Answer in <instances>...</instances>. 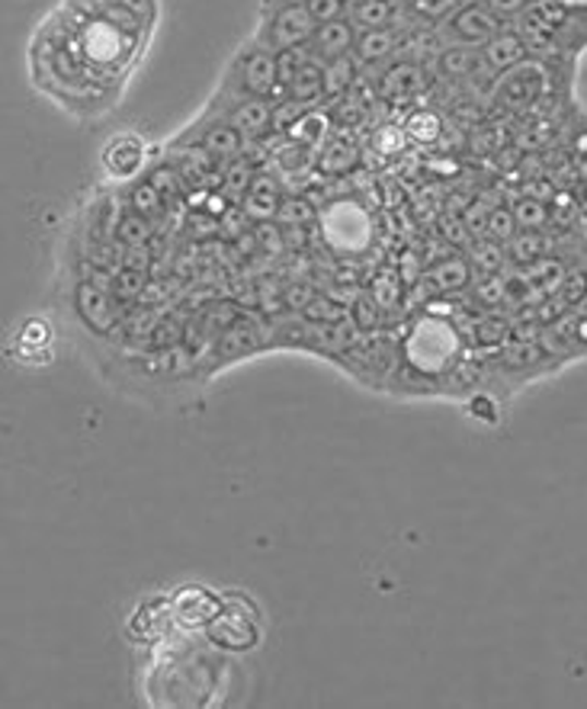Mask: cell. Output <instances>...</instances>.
<instances>
[{
    "label": "cell",
    "mask_w": 587,
    "mask_h": 709,
    "mask_svg": "<svg viewBox=\"0 0 587 709\" xmlns=\"http://www.w3.org/2000/svg\"><path fill=\"white\" fill-rule=\"evenodd\" d=\"M504 325L497 322V318H479L476 325H472V337L479 340V344H497L501 337H504Z\"/></svg>",
    "instance_id": "cell-38"
},
{
    "label": "cell",
    "mask_w": 587,
    "mask_h": 709,
    "mask_svg": "<svg viewBox=\"0 0 587 709\" xmlns=\"http://www.w3.org/2000/svg\"><path fill=\"white\" fill-rule=\"evenodd\" d=\"M360 74V61L353 55H341L321 65V100H341Z\"/></svg>",
    "instance_id": "cell-16"
},
{
    "label": "cell",
    "mask_w": 587,
    "mask_h": 709,
    "mask_svg": "<svg viewBox=\"0 0 587 709\" xmlns=\"http://www.w3.org/2000/svg\"><path fill=\"white\" fill-rule=\"evenodd\" d=\"M280 100H295V103H305V106H318V100H321V61L318 58L305 61L290 78V84L283 88Z\"/></svg>",
    "instance_id": "cell-17"
},
{
    "label": "cell",
    "mask_w": 587,
    "mask_h": 709,
    "mask_svg": "<svg viewBox=\"0 0 587 709\" xmlns=\"http://www.w3.org/2000/svg\"><path fill=\"white\" fill-rule=\"evenodd\" d=\"M404 360L427 376L446 373L459 360V334L443 318H421L404 340Z\"/></svg>",
    "instance_id": "cell-1"
},
{
    "label": "cell",
    "mask_w": 587,
    "mask_h": 709,
    "mask_svg": "<svg viewBox=\"0 0 587 709\" xmlns=\"http://www.w3.org/2000/svg\"><path fill=\"white\" fill-rule=\"evenodd\" d=\"M356 161H360L356 144L347 142L343 136L328 139V142L321 144V151H318V167H321L325 174H331V177H341L347 171H353Z\"/></svg>",
    "instance_id": "cell-21"
},
{
    "label": "cell",
    "mask_w": 587,
    "mask_h": 709,
    "mask_svg": "<svg viewBox=\"0 0 587 709\" xmlns=\"http://www.w3.org/2000/svg\"><path fill=\"white\" fill-rule=\"evenodd\" d=\"M302 315H305V322H312V325H318V328H338L341 322H347V309H341L338 302H331V299H318V295H312L308 302H305V309H302Z\"/></svg>",
    "instance_id": "cell-24"
},
{
    "label": "cell",
    "mask_w": 587,
    "mask_h": 709,
    "mask_svg": "<svg viewBox=\"0 0 587 709\" xmlns=\"http://www.w3.org/2000/svg\"><path fill=\"white\" fill-rule=\"evenodd\" d=\"M129 206H132V212H139L142 219H157L161 216V209H164V196L157 193V187L151 184V181H139L132 193H129Z\"/></svg>",
    "instance_id": "cell-28"
},
{
    "label": "cell",
    "mask_w": 587,
    "mask_h": 709,
    "mask_svg": "<svg viewBox=\"0 0 587 709\" xmlns=\"http://www.w3.org/2000/svg\"><path fill=\"white\" fill-rule=\"evenodd\" d=\"M404 132H408L414 142H437L443 136V119L434 109H418V113L408 116Z\"/></svg>",
    "instance_id": "cell-26"
},
{
    "label": "cell",
    "mask_w": 587,
    "mask_h": 709,
    "mask_svg": "<svg viewBox=\"0 0 587 709\" xmlns=\"http://www.w3.org/2000/svg\"><path fill=\"white\" fill-rule=\"evenodd\" d=\"M379 318H383V309L376 305L373 295H363V299L353 305V322H356L360 332H373V328H379Z\"/></svg>",
    "instance_id": "cell-34"
},
{
    "label": "cell",
    "mask_w": 587,
    "mask_h": 709,
    "mask_svg": "<svg viewBox=\"0 0 587 709\" xmlns=\"http://www.w3.org/2000/svg\"><path fill=\"white\" fill-rule=\"evenodd\" d=\"M459 3H466V0H408V13H411L421 26H437V23H443Z\"/></svg>",
    "instance_id": "cell-25"
},
{
    "label": "cell",
    "mask_w": 587,
    "mask_h": 709,
    "mask_svg": "<svg viewBox=\"0 0 587 709\" xmlns=\"http://www.w3.org/2000/svg\"><path fill=\"white\" fill-rule=\"evenodd\" d=\"M343 3H350V0H343Z\"/></svg>",
    "instance_id": "cell-42"
},
{
    "label": "cell",
    "mask_w": 587,
    "mask_h": 709,
    "mask_svg": "<svg viewBox=\"0 0 587 709\" xmlns=\"http://www.w3.org/2000/svg\"><path fill=\"white\" fill-rule=\"evenodd\" d=\"M479 55H482V68H485L489 74H494V78L514 71L517 65H524V61L530 58L524 39H520L510 26H504V30L491 39L489 46L479 48Z\"/></svg>",
    "instance_id": "cell-11"
},
{
    "label": "cell",
    "mask_w": 587,
    "mask_h": 709,
    "mask_svg": "<svg viewBox=\"0 0 587 709\" xmlns=\"http://www.w3.org/2000/svg\"><path fill=\"white\" fill-rule=\"evenodd\" d=\"M507 23H501L494 13H489L479 0H466L459 3L443 23H437V36L443 46H466V48H482L489 46L491 39L504 30Z\"/></svg>",
    "instance_id": "cell-4"
},
{
    "label": "cell",
    "mask_w": 587,
    "mask_h": 709,
    "mask_svg": "<svg viewBox=\"0 0 587 709\" xmlns=\"http://www.w3.org/2000/svg\"><path fill=\"white\" fill-rule=\"evenodd\" d=\"M145 164V142L132 132H122L109 139L103 148V167L113 181H129L142 171Z\"/></svg>",
    "instance_id": "cell-10"
},
{
    "label": "cell",
    "mask_w": 587,
    "mask_h": 709,
    "mask_svg": "<svg viewBox=\"0 0 587 709\" xmlns=\"http://www.w3.org/2000/svg\"><path fill=\"white\" fill-rule=\"evenodd\" d=\"M328 126H331V119L318 109V106H312V109H305L298 119H295L293 126H290V139L298 144H305L308 151H321V144L328 142L325 136H328Z\"/></svg>",
    "instance_id": "cell-19"
},
{
    "label": "cell",
    "mask_w": 587,
    "mask_h": 709,
    "mask_svg": "<svg viewBox=\"0 0 587 709\" xmlns=\"http://www.w3.org/2000/svg\"><path fill=\"white\" fill-rule=\"evenodd\" d=\"M280 206H283V189L277 184V177L254 174V181H250V187H247L245 199H242L238 209L245 212L247 219H254V222H270V219H277Z\"/></svg>",
    "instance_id": "cell-13"
},
{
    "label": "cell",
    "mask_w": 587,
    "mask_h": 709,
    "mask_svg": "<svg viewBox=\"0 0 587 709\" xmlns=\"http://www.w3.org/2000/svg\"><path fill=\"white\" fill-rule=\"evenodd\" d=\"M254 167H250V161H247L245 154L242 158H235V161H228L225 164V171H222V196L228 199V202H235V206H242V199H245L247 187H250V181H254Z\"/></svg>",
    "instance_id": "cell-23"
},
{
    "label": "cell",
    "mask_w": 587,
    "mask_h": 709,
    "mask_svg": "<svg viewBox=\"0 0 587 709\" xmlns=\"http://www.w3.org/2000/svg\"><path fill=\"white\" fill-rule=\"evenodd\" d=\"M225 94H232V106L222 113V119H228L247 142L263 139V136L273 132V100L235 94V91H225Z\"/></svg>",
    "instance_id": "cell-8"
},
{
    "label": "cell",
    "mask_w": 587,
    "mask_h": 709,
    "mask_svg": "<svg viewBox=\"0 0 587 709\" xmlns=\"http://www.w3.org/2000/svg\"><path fill=\"white\" fill-rule=\"evenodd\" d=\"M225 91L247 96H263V100H280V74H277V51L263 46V43H247L225 78Z\"/></svg>",
    "instance_id": "cell-3"
},
{
    "label": "cell",
    "mask_w": 587,
    "mask_h": 709,
    "mask_svg": "<svg viewBox=\"0 0 587 709\" xmlns=\"http://www.w3.org/2000/svg\"><path fill=\"white\" fill-rule=\"evenodd\" d=\"M260 347V332H257V325L254 322H247V318H235L222 337H219V344H215V353L222 357V360H242L247 353H254Z\"/></svg>",
    "instance_id": "cell-15"
},
{
    "label": "cell",
    "mask_w": 587,
    "mask_h": 709,
    "mask_svg": "<svg viewBox=\"0 0 587 709\" xmlns=\"http://www.w3.org/2000/svg\"><path fill=\"white\" fill-rule=\"evenodd\" d=\"M479 3H482L489 13H494L501 23H507V26H510V23H514V20H517V16L527 10L533 0H479Z\"/></svg>",
    "instance_id": "cell-35"
},
{
    "label": "cell",
    "mask_w": 587,
    "mask_h": 709,
    "mask_svg": "<svg viewBox=\"0 0 587 709\" xmlns=\"http://www.w3.org/2000/svg\"><path fill=\"white\" fill-rule=\"evenodd\" d=\"M209 632H212V639L215 642H222V646H232V649H247V646H254V639H257V632H254V626H247L242 619H235V614H222L209 623Z\"/></svg>",
    "instance_id": "cell-22"
},
{
    "label": "cell",
    "mask_w": 587,
    "mask_h": 709,
    "mask_svg": "<svg viewBox=\"0 0 587 709\" xmlns=\"http://www.w3.org/2000/svg\"><path fill=\"white\" fill-rule=\"evenodd\" d=\"M315 209H312V202H305V199H283V206H280V212H277V219L286 225V229H302V225H308V222H315Z\"/></svg>",
    "instance_id": "cell-31"
},
{
    "label": "cell",
    "mask_w": 587,
    "mask_h": 709,
    "mask_svg": "<svg viewBox=\"0 0 587 709\" xmlns=\"http://www.w3.org/2000/svg\"><path fill=\"white\" fill-rule=\"evenodd\" d=\"M469 277H472V264H469V260H462V257H449V260L434 264V267L424 274V283L431 286L434 292L449 295V292H459V289H466Z\"/></svg>",
    "instance_id": "cell-18"
},
{
    "label": "cell",
    "mask_w": 587,
    "mask_h": 709,
    "mask_svg": "<svg viewBox=\"0 0 587 709\" xmlns=\"http://www.w3.org/2000/svg\"><path fill=\"white\" fill-rule=\"evenodd\" d=\"M23 344H33V347H43V344H49V325L46 322H26V328H23Z\"/></svg>",
    "instance_id": "cell-40"
},
{
    "label": "cell",
    "mask_w": 587,
    "mask_h": 709,
    "mask_svg": "<svg viewBox=\"0 0 587 709\" xmlns=\"http://www.w3.org/2000/svg\"><path fill=\"white\" fill-rule=\"evenodd\" d=\"M347 16L356 30H411L421 26L408 13V0H350Z\"/></svg>",
    "instance_id": "cell-7"
},
{
    "label": "cell",
    "mask_w": 587,
    "mask_h": 709,
    "mask_svg": "<svg viewBox=\"0 0 587 709\" xmlns=\"http://www.w3.org/2000/svg\"><path fill=\"white\" fill-rule=\"evenodd\" d=\"M395 48H398V30H360L356 36V46H353V58L360 65H373V68H383L395 58Z\"/></svg>",
    "instance_id": "cell-14"
},
{
    "label": "cell",
    "mask_w": 587,
    "mask_h": 709,
    "mask_svg": "<svg viewBox=\"0 0 587 709\" xmlns=\"http://www.w3.org/2000/svg\"><path fill=\"white\" fill-rule=\"evenodd\" d=\"M356 36H360V30H356L353 20L343 13L338 20H331V23L315 26L312 39H308V48H312V55L325 65V61H334V58H341V55H353Z\"/></svg>",
    "instance_id": "cell-9"
},
{
    "label": "cell",
    "mask_w": 587,
    "mask_h": 709,
    "mask_svg": "<svg viewBox=\"0 0 587 709\" xmlns=\"http://www.w3.org/2000/svg\"><path fill=\"white\" fill-rule=\"evenodd\" d=\"M501 264H504V251H501V244H497V241H485V244H479V247H476L472 267H476L482 277L497 274V270H501Z\"/></svg>",
    "instance_id": "cell-33"
},
{
    "label": "cell",
    "mask_w": 587,
    "mask_h": 709,
    "mask_svg": "<svg viewBox=\"0 0 587 709\" xmlns=\"http://www.w3.org/2000/svg\"><path fill=\"white\" fill-rule=\"evenodd\" d=\"M545 237L539 232H517L510 237V257L520 264H537L539 257H545Z\"/></svg>",
    "instance_id": "cell-29"
},
{
    "label": "cell",
    "mask_w": 587,
    "mask_h": 709,
    "mask_svg": "<svg viewBox=\"0 0 587 709\" xmlns=\"http://www.w3.org/2000/svg\"><path fill=\"white\" fill-rule=\"evenodd\" d=\"M71 302H74L78 318L97 337H109L122 322V305H119L116 292L106 286H97L94 280H78Z\"/></svg>",
    "instance_id": "cell-5"
},
{
    "label": "cell",
    "mask_w": 587,
    "mask_h": 709,
    "mask_svg": "<svg viewBox=\"0 0 587 709\" xmlns=\"http://www.w3.org/2000/svg\"><path fill=\"white\" fill-rule=\"evenodd\" d=\"M116 237H119L126 247H145L148 241H151V222L142 219L139 212H129V216L119 219V225H116Z\"/></svg>",
    "instance_id": "cell-30"
},
{
    "label": "cell",
    "mask_w": 587,
    "mask_h": 709,
    "mask_svg": "<svg viewBox=\"0 0 587 709\" xmlns=\"http://www.w3.org/2000/svg\"><path fill=\"white\" fill-rule=\"evenodd\" d=\"M254 237H257V244H260V251L267 254H280L283 247H286V235L280 232V229H273L270 222H257V232H254Z\"/></svg>",
    "instance_id": "cell-37"
},
{
    "label": "cell",
    "mask_w": 587,
    "mask_h": 709,
    "mask_svg": "<svg viewBox=\"0 0 587 709\" xmlns=\"http://www.w3.org/2000/svg\"><path fill=\"white\" fill-rule=\"evenodd\" d=\"M555 3H562L568 10H587V0H555Z\"/></svg>",
    "instance_id": "cell-41"
},
{
    "label": "cell",
    "mask_w": 587,
    "mask_h": 709,
    "mask_svg": "<svg viewBox=\"0 0 587 709\" xmlns=\"http://www.w3.org/2000/svg\"><path fill=\"white\" fill-rule=\"evenodd\" d=\"M427 88V68L418 61H389L379 78V94L386 100H408Z\"/></svg>",
    "instance_id": "cell-12"
},
{
    "label": "cell",
    "mask_w": 587,
    "mask_h": 709,
    "mask_svg": "<svg viewBox=\"0 0 587 709\" xmlns=\"http://www.w3.org/2000/svg\"><path fill=\"white\" fill-rule=\"evenodd\" d=\"M373 299H376V305L383 309V312H389L398 305V299H401V283L395 280V277H379L376 286H373Z\"/></svg>",
    "instance_id": "cell-36"
},
{
    "label": "cell",
    "mask_w": 587,
    "mask_h": 709,
    "mask_svg": "<svg viewBox=\"0 0 587 709\" xmlns=\"http://www.w3.org/2000/svg\"><path fill=\"white\" fill-rule=\"evenodd\" d=\"M510 212H514V222H517V229H527V232L545 229V225H549V219H552L549 206H545L542 199H533V196L520 199V202H517Z\"/></svg>",
    "instance_id": "cell-27"
},
{
    "label": "cell",
    "mask_w": 587,
    "mask_h": 709,
    "mask_svg": "<svg viewBox=\"0 0 587 709\" xmlns=\"http://www.w3.org/2000/svg\"><path fill=\"white\" fill-rule=\"evenodd\" d=\"M199 132H187V136H180L177 142L180 144H199L202 151H209L219 164H228V161H235V158H242L245 154V144L247 139L228 123V119H222V116H212V119H206L202 126H196Z\"/></svg>",
    "instance_id": "cell-6"
},
{
    "label": "cell",
    "mask_w": 587,
    "mask_h": 709,
    "mask_svg": "<svg viewBox=\"0 0 587 709\" xmlns=\"http://www.w3.org/2000/svg\"><path fill=\"white\" fill-rule=\"evenodd\" d=\"M485 235H489V241H497V244L510 241V237L517 235L514 212L510 209H491L489 222H485Z\"/></svg>",
    "instance_id": "cell-32"
},
{
    "label": "cell",
    "mask_w": 587,
    "mask_h": 709,
    "mask_svg": "<svg viewBox=\"0 0 587 709\" xmlns=\"http://www.w3.org/2000/svg\"><path fill=\"white\" fill-rule=\"evenodd\" d=\"M315 26L318 23L312 20L302 0H263L260 30L254 39L263 43L270 51H286V48L308 46Z\"/></svg>",
    "instance_id": "cell-2"
},
{
    "label": "cell",
    "mask_w": 587,
    "mask_h": 709,
    "mask_svg": "<svg viewBox=\"0 0 587 709\" xmlns=\"http://www.w3.org/2000/svg\"><path fill=\"white\" fill-rule=\"evenodd\" d=\"M119 7H126L129 13H136L139 20H145L148 26L157 20V0H116Z\"/></svg>",
    "instance_id": "cell-39"
},
{
    "label": "cell",
    "mask_w": 587,
    "mask_h": 709,
    "mask_svg": "<svg viewBox=\"0 0 587 709\" xmlns=\"http://www.w3.org/2000/svg\"><path fill=\"white\" fill-rule=\"evenodd\" d=\"M437 68L443 78H476V71H485L479 48L466 46H443L437 55Z\"/></svg>",
    "instance_id": "cell-20"
}]
</instances>
